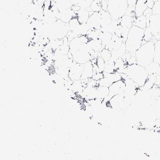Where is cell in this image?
Instances as JSON below:
<instances>
[{
    "mask_svg": "<svg viewBox=\"0 0 160 160\" xmlns=\"http://www.w3.org/2000/svg\"><path fill=\"white\" fill-rule=\"evenodd\" d=\"M89 39L86 36L76 37L72 40L70 49L73 60L78 63L85 64L93 58L95 51L88 43Z\"/></svg>",
    "mask_w": 160,
    "mask_h": 160,
    "instance_id": "6da1fadb",
    "label": "cell"
},
{
    "mask_svg": "<svg viewBox=\"0 0 160 160\" xmlns=\"http://www.w3.org/2000/svg\"><path fill=\"white\" fill-rule=\"evenodd\" d=\"M155 44L153 42H147L135 52L138 65L145 68L153 62Z\"/></svg>",
    "mask_w": 160,
    "mask_h": 160,
    "instance_id": "7a4b0ae2",
    "label": "cell"
},
{
    "mask_svg": "<svg viewBox=\"0 0 160 160\" xmlns=\"http://www.w3.org/2000/svg\"><path fill=\"white\" fill-rule=\"evenodd\" d=\"M144 32L143 29L132 26L128 32L125 43L127 51L135 52L142 46Z\"/></svg>",
    "mask_w": 160,
    "mask_h": 160,
    "instance_id": "3957f363",
    "label": "cell"
},
{
    "mask_svg": "<svg viewBox=\"0 0 160 160\" xmlns=\"http://www.w3.org/2000/svg\"><path fill=\"white\" fill-rule=\"evenodd\" d=\"M126 74L140 87L144 86L149 76L146 68L137 64L128 65Z\"/></svg>",
    "mask_w": 160,
    "mask_h": 160,
    "instance_id": "277c9868",
    "label": "cell"
},
{
    "mask_svg": "<svg viewBox=\"0 0 160 160\" xmlns=\"http://www.w3.org/2000/svg\"><path fill=\"white\" fill-rule=\"evenodd\" d=\"M128 8L127 0H108L107 11L114 20L125 15Z\"/></svg>",
    "mask_w": 160,
    "mask_h": 160,
    "instance_id": "5b68a950",
    "label": "cell"
},
{
    "mask_svg": "<svg viewBox=\"0 0 160 160\" xmlns=\"http://www.w3.org/2000/svg\"><path fill=\"white\" fill-rule=\"evenodd\" d=\"M100 14V30L102 32H109L112 34L115 33L117 28L118 20H114L108 11L101 9Z\"/></svg>",
    "mask_w": 160,
    "mask_h": 160,
    "instance_id": "8992f818",
    "label": "cell"
},
{
    "mask_svg": "<svg viewBox=\"0 0 160 160\" xmlns=\"http://www.w3.org/2000/svg\"><path fill=\"white\" fill-rule=\"evenodd\" d=\"M109 93L108 96L103 99L102 102L107 103L114 96L123 94L125 89V83L123 79L114 82L109 88Z\"/></svg>",
    "mask_w": 160,
    "mask_h": 160,
    "instance_id": "52a82bcc",
    "label": "cell"
},
{
    "mask_svg": "<svg viewBox=\"0 0 160 160\" xmlns=\"http://www.w3.org/2000/svg\"><path fill=\"white\" fill-rule=\"evenodd\" d=\"M104 78L99 80V86L109 88L114 82L122 80V78L120 73H108L103 72Z\"/></svg>",
    "mask_w": 160,
    "mask_h": 160,
    "instance_id": "ba28073f",
    "label": "cell"
},
{
    "mask_svg": "<svg viewBox=\"0 0 160 160\" xmlns=\"http://www.w3.org/2000/svg\"><path fill=\"white\" fill-rule=\"evenodd\" d=\"M148 28L154 37L160 32V15L152 14L150 16L149 27Z\"/></svg>",
    "mask_w": 160,
    "mask_h": 160,
    "instance_id": "9c48e42d",
    "label": "cell"
},
{
    "mask_svg": "<svg viewBox=\"0 0 160 160\" xmlns=\"http://www.w3.org/2000/svg\"><path fill=\"white\" fill-rule=\"evenodd\" d=\"M100 14L99 12H94L92 16L89 17L87 24L91 30H100Z\"/></svg>",
    "mask_w": 160,
    "mask_h": 160,
    "instance_id": "30bf717a",
    "label": "cell"
},
{
    "mask_svg": "<svg viewBox=\"0 0 160 160\" xmlns=\"http://www.w3.org/2000/svg\"><path fill=\"white\" fill-rule=\"evenodd\" d=\"M122 42H123L122 40L119 38L115 33H114L112 34V37L110 42L105 47V48L109 50L111 52L113 50H118L121 47Z\"/></svg>",
    "mask_w": 160,
    "mask_h": 160,
    "instance_id": "8fae6325",
    "label": "cell"
},
{
    "mask_svg": "<svg viewBox=\"0 0 160 160\" xmlns=\"http://www.w3.org/2000/svg\"><path fill=\"white\" fill-rule=\"evenodd\" d=\"M73 17L78 19L80 24L87 23L89 17V12L86 9H81L78 11H74Z\"/></svg>",
    "mask_w": 160,
    "mask_h": 160,
    "instance_id": "7c38bea8",
    "label": "cell"
},
{
    "mask_svg": "<svg viewBox=\"0 0 160 160\" xmlns=\"http://www.w3.org/2000/svg\"><path fill=\"white\" fill-rule=\"evenodd\" d=\"M93 65L91 61L85 64V66L81 77L82 79H92L93 75Z\"/></svg>",
    "mask_w": 160,
    "mask_h": 160,
    "instance_id": "4fadbf2b",
    "label": "cell"
},
{
    "mask_svg": "<svg viewBox=\"0 0 160 160\" xmlns=\"http://www.w3.org/2000/svg\"><path fill=\"white\" fill-rule=\"evenodd\" d=\"M148 8V0H138L135 6V14L137 17L143 15V12Z\"/></svg>",
    "mask_w": 160,
    "mask_h": 160,
    "instance_id": "5bb4252c",
    "label": "cell"
},
{
    "mask_svg": "<svg viewBox=\"0 0 160 160\" xmlns=\"http://www.w3.org/2000/svg\"><path fill=\"white\" fill-rule=\"evenodd\" d=\"M116 73L127 74L128 65L126 64L121 57H119L114 62Z\"/></svg>",
    "mask_w": 160,
    "mask_h": 160,
    "instance_id": "9a60e30c",
    "label": "cell"
},
{
    "mask_svg": "<svg viewBox=\"0 0 160 160\" xmlns=\"http://www.w3.org/2000/svg\"><path fill=\"white\" fill-rule=\"evenodd\" d=\"M133 18L127 15H124L118 20V24H120L122 28L130 30L133 25Z\"/></svg>",
    "mask_w": 160,
    "mask_h": 160,
    "instance_id": "2e32d148",
    "label": "cell"
},
{
    "mask_svg": "<svg viewBox=\"0 0 160 160\" xmlns=\"http://www.w3.org/2000/svg\"><path fill=\"white\" fill-rule=\"evenodd\" d=\"M129 30V29L124 28L120 24H118L117 28L114 33L122 40L124 43H126Z\"/></svg>",
    "mask_w": 160,
    "mask_h": 160,
    "instance_id": "e0dca14e",
    "label": "cell"
},
{
    "mask_svg": "<svg viewBox=\"0 0 160 160\" xmlns=\"http://www.w3.org/2000/svg\"><path fill=\"white\" fill-rule=\"evenodd\" d=\"M133 25L145 30L147 28V20L145 16L142 15L140 17L135 16L133 18Z\"/></svg>",
    "mask_w": 160,
    "mask_h": 160,
    "instance_id": "ac0fdd59",
    "label": "cell"
},
{
    "mask_svg": "<svg viewBox=\"0 0 160 160\" xmlns=\"http://www.w3.org/2000/svg\"><path fill=\"white\" fill-rule=\"evenodd\" d=\"M126 52H127V50H126L125 43L122 42L121 47L119 49L113 50L111 51V54H112L111 58L115 62L118 58L119 57H122Z\"/></svg>",
    "mask_w": 160,
    "mask_h": 160,
    "instance_id": "d6986e66",
    "label": "cell"
},
{
    "mask_svg": "<svg viewBox=\"0 0 160 160\" xmlns=\"http://www.w3.org/2000/svg\"><path fill=\"white\" fill-rule=\"evenodd\" d=\"M100 37L101 40L102 44V47L100 51L101 52V51L104 48H105V47L110 42L111 40L112 39V34L110 32H102L101 31Z\"/></svg>",
    "mask_w": 160,
    "mask_h": 160,
    "instance_id": "ffe728a7",
    "label": "cell"
},
{
    "mask_svg": "<svg viewBox=\"0 0 160 160\" xmlns=\"http://www.w3.org/2000/svg\"><path fill=\"white\" fill-rule=\"evenodd\" d=\"M149 75L157 74L160 75V65L153 62L150 65L145 67Z\"/></svg>",
    "mask_w": 160,
    "mask_h": 160,
    "instance_id": "44dd1931",
    "label": "cell"
},
{
    "mask_svg": "<svg viewBox=\"0 0 160 160\" xmlns=\"http://www.w3.org/2000/svg\"><path fill=\"white\" fill-rule=\"evenodd\" d=\"M109 93V88L105 86H99L97 88V98L103 100L108 96Z\"/></svg>",
    "mask_w": 160,
    "mask_h": 160,
    "instance_id": "7402d4cb",
    "label": "cell"
},
{
    "mask_svg": "<svg viewBox=\"0 0 160 160\" xmlns=\"http://www.w3.org/2000/svg\"><path fill=\"white\" fill-rule=\"evenodd\" d=\"M88 43L92 49L95 52H98L102 47V41L100 38L96 40L89 39Z\"/></svg>",
    "mask_w": 160,
    "mask_h": 160,
    "instance_id": "603a6c76",
    "label": "cell"
},
{
    "mask_svg": "<svg viewBox=\"0 0 160 160\" xmlns=\"http://www.w3.org/2000/svg\"><path fill=\"white\" fill-rule=\"evenodd\" d=\"M104 72L108 73H116L115 70L114 62L111 60L105 62Z\"/></svg>",
    "mask_w": 160,
    "mask_h": 160,
    "instance_id": "cb8c5ba5",
    "label": "cell"
},
{
    "mask_svg": "<svg viewBox=\"0 0 160 160\" xmlns=\"http://www.w3.org/2000/svg\"><path fill=\"white\" fill-rule=\"evenodd\" d=\"M143 40L146 42H153L155 43L158 41L155 37L153 35L149 28H147L144 30Z\"/></svg>",
    "mask_w": 160,
    "mask_h": 160,
    "instance_id": "d4e9b609",
    "label": "cell"
},
{
    "mask_svg": "<svg viewBox=\"0 0 160 160\" xmlns=\"http://www.w3.org/2000/svg\"><path fill=\"white\" fill-rule=\"evenodd\" d=\"M155 54L153 62L160 65V40L158 41L155 43Z\"/></svg>",
    "mask_w": 160,
    "mask_h": 160,
    "instance_id": "484cf974",
    "label": "cell"
},
{
    "mask_svg": "<svg viewBox=\"0 0 160 160\" xmlns=\"http://www.w3.org/2000/svg\"><path fill=\"white\" fill-rule=\"evenodd\" d=\"M101 3L100 2L93 1L90 6L91 10L94 12H99L102 9Z\"/></svg>",
    "mask_w": 160,
    "mask_h": 160,
    "instance_id": "4316f807",
    "label": "cell"
},
{
    "mask_svg": "<svg viewBox=\"0 0 160 160\" xmlns=\"http://www.w3.org/2000/svg\"><path fill=\"white\" fill-rule=\"evenodd\" d=\"M101 56L105 62L108 61L112 57L111 51L109 50L104 48L101 51Z\"/></svg>",
    "mask_w": 160,
    "mask_h": 160,
    "instance_id": "83f0119b",
    "label": "cell"
},
{
    "mask_svg": "<svg viewBox=\"0 0 160 160\" xmlns=\"http://www.w3.org/2000/svg\"><path fill=\"white\" fill-rule=\"evenodd\" d=\"M152 15V9L148 8L143 12V16H145L147 20V28L149 27V22H150V16Z\"/></svg>",
    "mask_w": 160,
    "mask_h": 160,
    "instance_id": "f1b7e54d",
    "label": "cell"
},
{
    "mask_svg": "<svg viewBox=\"0 0 160 160\" xmlns=\"http://www.w3.org/2000/svg\"><path fill=\"white\" fill-rule=\"evenodd\" d=\"M152 14L160 16V0L155 2L152 8Z\"/></svg>",
    "mask_w": 160,
    "mask_h": 160,
    "instance_id": "f546056e",
    "label": "cell"
},
{
    "mask_svg": "<svg viewBox=\"0 0 160 160\" xmlns=\"http://www.w3.org/2000/svg\"><path fill=\"white\" fill-rule=\"evenodd\" d=\"M125 15L132 18H134L135 16H136L135 6L131 7V8H128V7L127 11H126Z\"/></svg>",
    "mask_w": 160,
    "mask_h": 160,
    "instance_id": "4dcf8cb0",
    "label": "cell"
},
{
    "mask_svg": "<svg viewBox=\"0 0 160 160\" xmlns=\"http://www.w3.org/2000/svg\"><path fill=\"white\" fill-rule=\"evenodd\" d=\"M131 57L132 52L127 51V52L123 54V55L122 56L121 58H122L123 62H124L126 64L128 65V62L130 60Z\"/></svg>",
    "mask_w": 160,
    "mask_h": 160,
    "instance_id": "1f68e13d",
    "label": "cell"
},
{
    "mask_svg": "<svg viewBox=\"0 0 160 160\" xmlns=\"http://www.w3.org/2000/svg\"><path fill=\"white\" fill-rule=\"evenodd\" d=\"M137 64V60L136 56H135V52H132L131 58L128 62V65H133V64Z\"/></svg>",
    "mask_w": 160,
    "mask_h": 160,
    "instance_id": "d6a6232c",
    "label": "cell"
},
{
    "mask_svg": "<svg viewBox=\"0 0 160 160\" xmlns=\"http://www.w3.org/2000/svg\"><path fill=\"white\" fill-rule=\"evenodd\" d=\"M108 0H102L101 3L102 9L107 11V7H108Z\"/></svg>",
    "mask_w": 160,
    "mask_h": 160,
    "instance_id": "836d02e7",
    "label": "cell"
},
{
    "mask_svg": "<svg viewBox=\"0 0 160 160\" xmlns=\"http://www.w3.org/2000/svg\"><path fill=\"white\" fill-rule=\"evenodd\" d=\"M138 0H127L128 8L135 6Z\"/></svg>",
    "mask_w": 160,
    "mask_h": 160,
    "instance_id": "e575fe53",
    "label": "cell"
},
{
    "mask_svg": "<svg viewBox=\"0 0 160 160\" xmlns=\"http://www.w3.org/2000/svg\"><path fill=\"white\" fill-rule=\"evenodd\" d=\"M155 2H153L152 0H148V8L152 9L153 7Z\"/></svg>",
    "mask_w": 160,
    "mask_h": 160,
    "instance_id": "d590c367",
    "label": "cell"
},
{
    "mask_svg": "<svg viewBox=\"0 0 160 160\" xmlns=\"http://www.w3.org/2000/svg\"><path fill=\"white\" fill-rule=\"evenodd\" d=\"M156 77V80L155 82V85H157L159 86L160 85V75L157 74H155Z\"/></svg>",
    "mask_w": 160,
    "mask_h": 160,
    "instance_id": "8d00e7d4",
    "label": "cell"
},
{
    "mask_svg": "<svg viewBox=\"0 0 160 160\" xmlns=\"http://www.w3.org/2000/svg\"><path fill=\"white\" fill-rule=\"evenodd\" d=\"M155 38L157 39V41L160 40V32H159L157 35H156V36L155 37Z\"/></svg>",
    "mask_w": 160,
    "mask_h": 160,
    "instance_id": "74e56055",
    "label": "cell"
},
{
    "mask_svg": "<svg viewBox=\"0 0 160 160\" xmlns=\"http://www.w3.org/2000/svg\"><path fill=\"white\" fill-rule=\"evenodd\" d=\"M152 1L154 2H157V1H158V0H152Z\"/></svg>",
    "mask_w": 160,
    "mask_h": 160,
    "instance_id": "f35d334b",
    "label": "cell"
},
{
    "mask_svg": "<svg viewBox=\"0 0 160 160\" xmlns=\"http://www.w3.org/2000/svg\"><path fill=\"white\" fill-rule=\"evenodd\" d=\"M158 86H159V87L160 88V85H159Z\"/></svg>",
    "mask_w": 160,
    "mask_h": 160,
    "instance_id": "ab89813d",
    "label": "cell"
}]
</instances>
